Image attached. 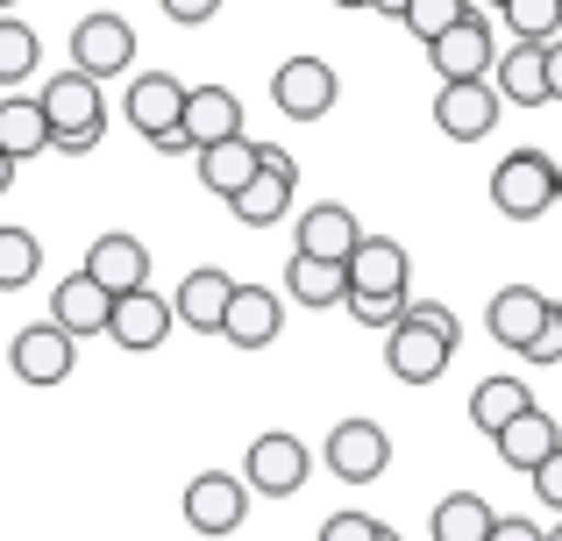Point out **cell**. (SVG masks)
<instances>
[{
  "label": "cell",
  "mask_w": 562,
  "mask_h": 541,
  "mask_svg": "<svg viewBox=\"0 0 562 541\" xmlns=\"http://www.w3.org/2000/svg\"><path fill=\"white\" fill-rule=\"evenodd\" d=\"M492 122H498V93H492V79H463V86H441L435 93V128L449 143H477V136H492Z\"/></svg>",
  "instance_id": "18"
},
{
  "label": "cell",
  "mask_w": 562,
  "mask_h": 541,
  "mask_svg": "<svg viewBox=\"0 0 562 541\" xmlns=\"http://www.w3.org/2000/svg\"><path fill=\"white\" fill-rule=\"evenodd\" d=\"M456 349L463 342H449V335H435V328L392 320V328H384V371H392L398 385H435V377L456 363Z\"/></svg>",
  "instance_id": "10"
},
{
  "label": "cell",
  "mask_w": 562,
  "mask_h": 541,
  "mask_svg": "<svg viewBox=\"0 0 562 541\" xmlns=\"http://www.w3.org/2000/svg\"><path fill=\"white\" fill-rule=\"evenodd\" d=\"M371 8H378V14H406V0H371Z\"/></svg>",
  "instance_id": "42"
},
{
  "label": "cell",
  "mask_w": 562,
  "mask_h": 541,
  "mask_svg": "<svg viewBox=\"0 0 562 541\" xmlns=\"http://www.w3.org/2000/svg\"><path fill=\"white\" fill-rule=\"evenodd\" d=\"M335 8H371V0H335Z\"/></svg>",
  "instance_id": "46"
},
{
  "label": "cell",
  "mask_w": 562,
  "mask_h": 541,
  "mask_svg": "<svg viewBox=\"0 0 562 541\" xmlns=\"http://www.w3.org/2000/svg\"><path fill=\"white\" fill-rule=\"evenodd\" d=\"M541 71H549V100H562V36L541 43Z\"/></svg>",
  "instance_id": "41"
},
{
  "label": "cell",
  "mask_w": 562,
  "mask_h": 541,
  "mask_svg": "<svg viewBox=\"0 0 562 541\" xmlns=\"http://www.w3.org/2000/svg\"><path fill=\"white\" fill-rule=\"evenodd\" d=\"M136 65V29L122 22V14H86L79 29H71V71H86V79H122V71Z\"/></svg>",
  "instance_id": "7"
},
{
  "label": "cell",
  "mask_w": 562,
  "mask_h": 541,
  "mask_svg": "<svg viewBox=\"0 0 562 541\" xmlns=\"http://www.w3.org/2000/svg\"><path fill=\"white\" fill-rule=\"evenodd\" d=\"M406 250H398L392 236H363L357 250H349V264H342V278H349V300H406Z\"/></svg>",
  "instance_id": "16"
},
{
  "label": "cell",
  "mask_w": 562,
  "mask_h": 541,
  "mask_svg": "<svg viewBox=\"0 0 562 541\" xmlns=\"http://www.w3.org/2000/svg\"><path fill=\"white\" fill-rule=\"evenodd\" d=\"M492 207L506 222H541L555 207V157L549 150H506L492 171Z\"/></svg>",
  "instance_id": "3"
},
{
  "label": "cell",
  "mask_w": 562,
  "mask_h": 541,
  "mask_svg": "<svg viewBox=\"0 0 562 541\" xmlns=\"http://www.w3.org/2000/svg\"><path fill=\"white\" fill-rule=\"evenodd\" d=\"M192 165H200V185L221 200H235L249 179H257V143L249 136H228V143H206V150H192Z\"/></svg>",
  "instance_id": "25"
},
{
  "label": "cell",
  "mask_w": 562,
  "mask_h": 541,
  "mask_svg": "<svg viewBox=\"0 0 562 541\" xmlns=\"http://www.w3.org/2000/svg\"><path fill=\"white\" fill-rule=\"evenodd\" d=\"M492 541H541V528H535V520H520V514H498L492 520Z\"/></svg>",
  "instance_id": "40"
},
{
  "label": "cell",
  "mask_w": 562,
  "mask_h": 541,
  "mask_svg": "<svg viewBox=\"0 0 562 541\" xmlns=\"http://www.w3.org/2000/svg\"><path fill=\"white\" fill-rule=\"evenodd\" d=\"M43 271V243L29 228H0V292H22Z\"/></svg>",
  "instance_id": "31"
},
{
  "label": "cell",
  "mask_w": 562,
  "mask_h": 541,
  "mask_svg": "<svg viewBox=\"0 0 562 541\" xmlns=\"http://www.w3.org/2000/svg\"><path fill=\"white\" fill-rule=\"evenodd\" d=\"M398 320H413V328H435V335H449V342H463V320H456L441 300H406V306H398Z\"/></svg>",
  "instance_id": "34"
},
{
  "label": "cell",
  "mask_w": 562,
  "mask_h": 541,
  "mask_svg": "<svg viewBox=\"0 0 562 541\" xmlns=\"http://www.w3.org/2000/svg\"><path fill=\"white\" fill-rule=\"evenodd\" d=\"M520 357H527V363H562V320H555V314H549V328H541L535 342L520 349Z\"/></svg>",
  "instance_id": "38"
},
{
  "label": "cell",
  "mask_w": 562,
  "mask_h": 541,
  "mask_svg": "<svg viewBox=\"0 0 562 541\" xmlns=\"http://www.w3.org/2000/svg\"><path fill=\"white\" fill-rule=\"evenodd\" d=\"M321 457H328V471L342 477V485H371V477H384V463H392V435H384L378 420L349 414V420H335V428H328Z\"/></svg>",
  "instance_id": "8"
},
{
  "label": "cell",
  "mask_w": 562,
  "mask_h": 541,
  "mask_svg": "<svg viewBox=\"0 0 562 541\" xmlns=\"http://www.w3.org/2000/svg\"><path fill=\"white\" fill-rule=\"evenodd\" d=\"M384 520L378 514H328L321 520V541H378Z\"/></svg>",
  "instance_id": "35"
},
{
  "label": "cell",
  "mask_w": 562,
  "mask_h": 541,
  "mask_svg": "<svg viewBox=\"0 0 562 541\" xmlns=\"http://www.w3.org/2000/svg\"><path fill=\"white\" fill-rule=\"evenodd\" d=\"M484 8H492V14H498V8H506V0H484Z\"/></svg>",
  "instance_id": "47"
},
{
  "label": "cell",
  "mask_w": 562,
  "mask_h": 541,
  "mask_svg": "<svg viewBox=\"0 0 562 541\" xmlns=\"http://www.w3.org/2000/svg\"><path fill=\"white\" fill-rule=\"evenodd\" d=\"M79 271L93 278L108 300H122V292L150 285V250H143V236H128V228H108V236H93V250H86Z\"/></svg>",
  "instance_id": "13"
},
{
  "label": "cell",
  "mask_w": 562,
  "mask_h": 541,
  "mask_svg": "<svg viewBox=\"0 0 562 541\" xmlns=\"http://www.w3.org/2000/svg\"><path fill=\"white\" fill-rule=\"evenodd\" d=\"M527 406H535V392H527L520 377H484V385L470 392V420H477L484 435H498L513 414H527Z\"/></svg>",
  "instance_id": "29"
},
{
  "label": "cell",
  "mask_w": 562,
  "mask_h": 541,
  "mask_svg": "<svg viewBox=\"0 0 562 541\" xmlns=\"http://www.w3.org/2000/svg\"><path fill=\"white\" fill-rule=\"evenodd\" d=\"M555 320H562V300H555Z\"/></svg>",
  "instance_id": "49"
},
{
  "label": "cell",
  "mask_w": 562,
  "mask_h": 541,
  "mask_svg": "<svg viewBox=\"0 0 562 541\" xmlns=\"http://www.w3.org/2000/svg\"><path fill=\"white\" fill-rule=\"evenodd\" d=\"M171 328H179V320H171V300H157L150 285H143V292H122V300L108 306V342L128 349V357H150V349H165Z\"/></svg>",
  "instance_id": "14"
},
{
  "label": "cell",
  "mask_w": 562,
  "mask_h": 541,
  "mask_svg": "<svg viewBox=\"0 0 562 541\" xmlns=\"http://www.w3.org/2000/svg\"><path fill=\"white\" fill-rule=\"evenodd\" d=\"M549 314H555L549 292H535V285H506V292H492V306H484V328H492V342H498V349H527L541 328H549Z\"/></svg>",
  "instance_id": "17"
},
{
  "label": "cell",
  "mask_w": 562,
  "mask_h": 541,
  "mask_svg": "<svg viewBox=\"0 0 562 541\" xmlns=\"http://www.w3.org/2000/svg\"><path fill=\"white\" fill-rule=\"evenodd\" d=\"M406 300H413V292H406ZM406 300H342V306H349V320H363V328H392Z\"/></svg>",
  "instance_id": "36"
},
{
  "label": "cell",
  "mask_w": 562,
  "mask_h": 541,
  "mask_svg": "<svg viewBox=\"0 0 562 541\" xmlns=\"http://www.w3.org/2000/svg\"><path fill=\"white\" fill-rule=\"evenodd\" d=\"M8 185H14V165H8V157H0V193H8Z\"/></svg>",
  "instance_id": "43"
},
{
  "label": "cell",
  "mask_w": 562,
  "mask_h": 541,
  "mask_svg": "<svg viewBox=\"0 0 562 541\" xmlns=\"http://www.w3.org/2000/svg\"><path fill=\"white\" fill-rule=\"evenodd\" d=\"M463 14H470V0H406V14H398V22H406L420 43H435V36H449Z\"/></svg>",
  "instance_id": "33"
},
{
  "label": "cell",
  "mask_w": 562,
  "mask_h": 541,
  "mask_svg": "<svg viewBox=\"0 0 562 541\" xmlns=\"http://www.w3.org/2000/svg\"><path fill=\"white\" fill-rule=\"evenodd\" d=\"M427 65L441 71V86L492 79V65H498V50H492V14H484V8H470L463 22L449 29V36H435V43H427Z\"/></svg>",
  "instance_id": "9"
},
{
  "label": "cell",
  "mask_w": 562,
  "mask_h": 541,
  "mask_svg": "<svg viewBox=\"0 0 562 541\" xmlns=\"http://www.w3.org/2000/svg\"><path fill=\"white\" fill-rule=\"evenodd\" d=\"M535 499L549 506V514H562V449H555V457L535 471Z\"/></svg>",
  "instance_id": "37"
},
{
  "label": "cell",
  "mask_w": 562,
  "mask_h": 541,
  "mask_svg": "<svg viewBox=\"0 0 562 541\" xmlns=\"http://www.w3.org/2000/svg\"><path fill=\"white\" fill-rule=\"evenodd\" d=\"M492 499L484 492H449L435 506V541H492Z\"/></svg>",
  "instance_id": "28"
},
{
  "label": "cell",
  "mask_w": 562,
  "mask_h": 541,
  "mask_svg": "<svg viewBox=\"0 0 562 541\" xmlns=\"http://www.w3.org/2000/svg\"><path fill=\"white\" fill-rule=\"evenodd\" d=\"M249 520V485L228 471H200L186 485V528L192 534H235Z\"/></svg>",
  "instance_id": "11"
},
{
  "label": "cell",
  "mask_w": 562,
  "mask_h": 541,
  "mask_svg": "<svg viewBox=\"0 0 562 541\" xmlns=\"http://www.w3.org/2000/svg\"><path fill=\"white\" fill-rule=\"evenodd\" d=\"M306 477H314V457H306L300 435H257L243 457V485L263 492V499H292V492H306Z\"/></svg>",
  "instance_id": "5"
},
{
  "label": "cell",
  "mask_w": 562,
  "mask_h": 541,
  "mask_svg": "<svg viewBox=\"0 0 562 541\" xmlns=\"http://www.w3.org/2000/svg\"><path fill=\"white\" fill-rule=\"evenodd\" d=\"M36 108H43V122H50V150H65V157H86V150L100 143V122H108V100H100V86L86 79V71H71V65L43 79Z\"/></svg>",
  "instance_id": "1"
},
{
  "label": "cell",
  "mask_w": 562,
  "mask_h": 541,
  "mask_svg": "<svg viewBox=\"0 0 562 541\" xmlns=\"http://www.w3.org/2000/svg\"><path fill=\"white\" fill-rule=\"evenodd\" d=\"M271 100L292 122H321V114H335V100H342V79H335L328 57H285V65L271 71Z\"/></svg>",
  "instance_id": "6"
},
{
  "label": "cell",
  "mask_w": 562,
  "mask_h": 541,
  "mask_svg": "<svg viewBox=\"0 0 562 541\" xmlns=\"http://www.w3.org/2000/svg\"><path fill=\"white\" fill-rule=\"evenodd\" d=\"M0 8H14V0H0Z\"/></svg>",
  "instance_id": "50"
},
{
  "label": "cell",
  "mask_w": 562,
  "mask_h": 541,
  "mask_svg": "<svg viewBox=\"0 0 562 541\" xmlns=\"http://www.w3.org/2000/svg\"><path fill=\"white\" fill-rule=\"evenodd\" d=\"M157 8H165V14H171V22H186V29H200V22H206V14H214V8H221V0H157Z\"/></svg>",
  "instance_id": "39"
},
{
  "label": "cell",
  "mask_w": 562,
  "mask_h": 541,
  "mask_svg": "<svg viewBox=\"0 0 562 541\" xmlns=\"http://www.w3.org/2000/svg\"><path fill=\"white\" fill-rule=\"evenodd\" d=\"M179 128L192 136V150H206V143H228V136H243V100H235L228 86H186Z\"/></svg>",
  "instance_id": "22"
},
{
  "label": "cell",
  "mask_w": 562,
  "mask_h": 541,
  "mask_svg": "<svg viewBox=\"0 0 562 541\" xmlns=\"http://www.w3.org/2000/svg\"><path fill=\"white\" fill-rule=\"evenodd\" d=\"M43 150H50V122H43V108L22 100V93H8V100H0V157L22 171L29 157H43Z\"/></svg>",
  "instance_id": "26"
},
{
  "label": "cell",
  "mask_w": 562,
  "mask_h": 541,
  "mask_svg": "<svg viewBox=\"0 0 562 541\" xmlns=\"http://www.w3.org/2000/svg\"><path fill=\"white\" fill-rule=\"evenodd\" d=\"M8 363H14L22 385H65L71 363H79V342H71L65 328H50V320H29V328L8 342Z\"/></svg>",
  "instance_id": "12"
},
{
  "label": "cell",
  "mask_w": 562,
  "mask_h": 541,
  "mask_svg": "<svg viewBox=\"0 0 562 541\" xmlns=\"http://www.w3.org/2000/svg\"><path fill=\"white\" fill-rule=\"evenodd\" d=\"M285 335V300L271 285H235L228 314H221V342L228 349H271Z\"/></svg>",
  "instance_id": "15"
},
{
  "label": "cell",
  "mask_w": 562,
  "mask_h": 541,
  "mask_svg": "<svg viewBox=\"0 0 562 541\" xmlns=\"http://www.w3.org/2000/svg\"><path fill=\"white\" fill-rule=\"evenodd\" d=\"M492 449H498V463H506V471H527V477H535L541 463L562 449V435H555L549 406H527V414H513L506 428L492 435Z\"/></svg>",
  "instance_id": "19"
},
{
  "label": "cell",
  "mask_w": 562,
  "mask_h": 541,
  "mask_svg": "<svg viewBox=\"0 0 562 541\" xmlns=\"http://www.w3.org/2000/svg\"><path fill=\"white\" fill-rule=\"evenodd\" d=\"M363 243V228H357V214L349 207H306L300 214V250L292 257H321V264H349V250Z\"/></svg>",
  "instance_id": "23"
},
{
  "label": "cell",
  "mask_w": 562,
  "mask_h": 541,
  "mask_svg": "<svg viewBox=\"0 0 562 541\" xmlns=\"http://www.w3.org/2000/svg\"><path fill=\"white\" fill-rule=\"evenodd\" d=\"M541 541H562V520H555V528H541Z\"/></svg>",
  "instance_id": "44"
},
{
  "label": "cell",
  "mask_w": 562,
  "mask_h": 541,
  "mask_svg": "<svg viewBox=\"0 0 562 541\" xmlns=\"http://www.w3.org/2000/svg\"><path fill=\"white\" fill-rule=\"evenodd\" d=\"M292 193H300V165H292V150L257 143V179H249L228 207H235V222H243V228H278V214L292 207Z\"/></svg>",
  "instance_id": "4"
},
{
  "label": "cell",
  "mask_w": 562,
  "mask_h": 541,
  "mask_svg": "<svg viewBox=\"0 0 562 541\" xmlns=\"http://www.w3.org/2000/svg\"><path fill=\"white\" fill-rule=\"evenodd\" d=\"M378 541H398V534H392V528H384V534H378Z\"/></svg>",
  "instance_id": "48"
},
{
  "label": "cell",
  "mask_w": 562,
  "mask_h": 541,
  "mask_svg": "<svg viewBox=\"0 0 562 541\" xmlns=\"http://www.w3.org/2000/svg\"><path fill=\"white\" fill-rule=\"evenodd\" d=\"M36 29L14 22V14H0V86H22L29 71H36Z\"/></svg>",
  "instance_id": "32"
},
{
  "label": "cell",
  "mask_w": 562,
  "mask_h": 541,
  "mask_svg": "<svg viewBox=\"0 0 562 541\" xmlns=\"http://www.w3.org/2000/svg\"><path fill=\"white\" fill-rule=\"evenodd\" d=\"M122 114L136 122V136L150 143L157 157H192V136L179 128V114H186V86L171 79V71H143V79H128Z\"/></svg>",
  "instance_id": "2"
},
{
  "label": "cell",
  "mask_w": 562,
  "mask_h": 541,
  "mask_svg": "<svg viewBox=\"0 0 562 541\" xmlns=\"http://www.w3.org/2000/svg\"><path fill=\"white\" fill-rule=\"evenodd\" d=\"M492 93L513 108H549V71H541V43H513L492 65Z\"/></svg>",
  "instance_id": "24"
},
{
  "label": "cell",
  "mask_w": 562,
  "mask_h": 541,
  "mask_svg": "<svg viewBox=\"0 0 562 541\" xmlns=\"http://www.w3.org/2000/svg\"><path fill=\"white\" fill-rule=\"evenodd\" d=\"M108 292L93 285L86 271H71V278H57L50 285V328H65L71 342H86V335H108Z\"/></svg>",
  "instance_id": "21"
},
{
  "label": "cell",
  "mask_w": 562,
  "mask_h": 541,
  "mask_svg": "<svg viewBox=\"0 0 562 541\" xmlns=\"http://www.w3.org/2000/svg\"><path fill=\"white\" fill-rule=\"evenodd\" d=\"M285 292L300 306H314V314H328V306H342L349 300V278L342 264H321V257H292L285 264Z\"/></svg>",
  "instance_id": "27"
},
{
  "label": "cell",
  "mask_w": 562,
  "mask_h": 541,
  "mask_svg": "<svg viewBox=\"0 0 562 541\" xmlns=\"http://www.w3.org/2000/svg\"><path fill=\"white\" fill-rule=\"evenodd\" d=\"M555 207H562V165H555Z\"/></svg>",
  "instance_id": "45"
},
{
  "label": "cell",
  "mask_w": 562,
  "mask_h": 541,
  "mask_svg": "<svg viewBox=\"0 0 562 541\" xmlns=\"http://www.w3.org/2000/svg\"><path fill=\"white\" fill-rule=\"evenodd\" d=\"M228 292H235V278H228V271H214V264L186 271V278H179V300H171V320H179V328H192V335H221Z\"/></svg>",
  "instance_id": "20"
},
{
  "label": "cell",
  "mask_w": 562,
  "mask_h": 541,
  "mask_svg": "<svg viewBox=\"0 0 562 541\" xmlns=\"http://www.w3.org/2000/svg\"><path fill=\"white\" fill-rule=\"evenodd\" d=\"M506 29L513 43H555L562 36V0H506Z\"/></svg>",
  "instance_id": "30"
}]
</instances>
